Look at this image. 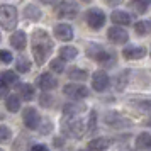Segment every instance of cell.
Masks as SVG:
<instances>
[{"instance_id": "obj_1", "label": "cell", "mask_w": 151, "mask_h": 151, "mask_svg": "<svg viewBox=\"0 0 151 151\" xmlns=\"http://www.w3.org/2000/svg\"><path fill=\"white\" fill-rule=\"evenodd\" d=\"M31 48H32V56L36 60V65L41 66L46 63V60L49 58L51 51H53V39L51 36L44 31V29H37L31 36Z\"/></svg>"}, {"instance_id": "obj_2", "label": "cell", "mask_w": 151, "mask_h": 151, "mask_svg": "<svg viewBox=\"0 0 151 151\" xmlns=\"http://www.w3.org/2000/svg\"><path fill=\"white\" fill-rule=\"evenodd\" d=\"M17 9L12 5H2L0 9V24L4 31H14L17 26Z\"/></svg>"}, {"instance_id": "obj_3", "label": "cell", "mask_w": 151, "mask_h": 151, "mask_svg": "<svg viewBox=\"0 0 151 151\" xmlns=\"http://www.w3.org/2000/svg\"><path fill=\"white\" fill-rule=\"evenodd\" d=\"M55 12L61 19H75L78 15V5L75 2H71V0H63V2H60L56 5Z\"/></svg>"}, {"instance_id": "obj_4", "label": "cell", "mask_w": 151, "mask_h": 151, "mask_svg": "<svg viewBox=\"0 0 151 151\" xmlns=\"http://www.w3.org/2000/svg\"><path fill=\"white\" fill-rule=\"evenodd\" d=\"M78 117H80V116H78ZM78 117H66L68 121H66L65 127H63V131H65L66 134L75 136V137H80L83 132H85V124H83Z\"/></svg>"}, {"instance_id": "obj_5", "label": "cell", "mask_w": 151, "mask_h": 151, "mask_svg": "<svg viewBox=\"0 0 151 151\" xmlns=\"http://www.w3.org/2000/svg\"><path fill=\"white\" fill-rule=\"evenodd\" d=\"M63 93L70 99H85L88 95V88L85 85H80L78 83H70V85H65L63 87Z\"/></svg>"}, {"instance_id": "obj_6", "label": "cell", "mask_w": 151, "mask_h": 151, "mask_svg": "<svg viewBox=\"0 0 151 151\" xmlns=\"http://www.w3.org/2000/svg\"><path fill=\"white\" fill-rule=\"evenodd\" d=\"M87 24L92 29H102L105 24V14H104L100 9H90L87 12Z\"/></svg>"}, {"instance_id": "obj_7", "label": "cell", "mask_w": 151, "mask_h": 151, "mask_svg": "<svg viewBox=\"0 0 151 151\" xmlns=\"http://www.w3.org/2000/svg\"><path fill=\"white\" fill-rule=\"evenodd\" d=\"M107 37H109L110 42L114 44H126L127 39H129V34L127 31H124L122 26H114V27H109L107 29Z\"/></svg>"}, {"instance_id": "obj_8", "label": "cell", "mask_w": 151, "mask_h": 151, "mask_svg": "<svg viewBox=\"0 0 151 151\" xmlns=\"http://www.w3.org/2000/svg\"><path fill=\"white\" fill-rule=\"evenodd\" d=\"M22 121H24L27 129H37L39 122H41V117H39V114L34 107H26L24 112H22Z\"/></svg>"}, {"instance_id": "obj_9", "label": "cell", "mask_w": 151, "mask_h": 151, "mask_svg": "<svg viewBox=\"0 0 151 151\" xmlns=\"http://www.w3.org/2000/svg\"><path fill=\"white\" fill-rule=\"evenodd\" d=\"M36 85H37L41 90H44V92H49V90L56 88L58 80H56L51 73H42V75H39L37 78H36Z\"/></svg>"}, {"instance_id": "obj_10", "label": "cell", "mask_w": 151, "mask_h": 151, "mask_svg": "<svg viewBox=\"0 0 151 151\" xmlns=\"http://www.w3.org/2000/svg\"><path fill=\"white\" fill-rule=\"evenodd\" d=\"M109 83H110V80L105 71H95L93 76H92V85H93V90H97V92L107 90Z\"/></svg>"}, {"instance_id": "obj_11", "label": "cell", "mask_w": 151, "mask_h": 151, "mask_svg": "<svg viewBox=\"0 0 151 151\" xmlns=\"http://www.w3.org/2000/svg\"><path fill=\"white\" fill-rule=\"evenodd\" d=\"M83 110H87V105L82 102H73V104H66L63 107V116L65 117H78Z\"/></svg>"}, {"instance_id": "obj_12", "label": "cell", "mask_w": 151, "mask_h": 151, "mask_svg": "<svg viewBox=\"0 0 151 151\" xmlns=\"http://www.w3.org/2000/svg\"><path fill=\"white\" fill-rule=\"evenodd\" d=\"M122 56L126 60H141L146 56V49L141 46H126L122 49Z\"/></svg>"}, {"instance_id": "obj_13", "label": "cell", "mask_w": 151, "mask_h": 151, "mask_svg": "<svg viewBox=\"0 0 151 151\" xmlns=\"http://www.w3.org/2000/svg\"><path fill=\"white\" fill-rule=\"evenodd\" d=\"M55 36L60 41H71L73 39V27L68 24H58L55 27Z\"/></svg>"}, {"instance_id": "obj_14", "label": "cell", "mask_w": 151, "mask_h": 151, "mask_svg": "<svg viewBox=\"0 0 151 151\" xmlns=\"http://www.w3.org/2000/svg\"><path fill=\"white\" fill-rule=\"evenodd\" d=\"M26 42H27V37H26L24 31H15L14 34L10 36V44L17 51H22V49L26 48Z\"/></svg>"}, {"instance_id": "obj_15", "label": "cell", "mask_w": 151, "mask_h": 151, "mask_svg": "<svg viewBox=\"0 0 151 151\" xmlns=\"http://www.w3.org/2000/svg\"><path fill=\"white\" fill-rule=\"evenodd\" d=\"M110 21L117 24V26H129L131 24V15L127 12H122V10H114L110 14Z\"/></svg>"}, {"instance_id": "obj_16", "label": "cell", "mask_w": 151, "mask_h": 151, "mask_svg": "<svg viewBox=\"0 0 151 151\" xmlns=\"http://www.w3.org/2000/svg\"><path fill=\"white\" fill-rule=\"evenodd\" d=\"M109 146H110V141L107 137H97V139H92V141L87 144V148H88V150H93V151L107 150Z\"/></svg>"}, {"instance_id": "obj_17", "label": "cell", "mask_w": 151, "mask_h": 151, "mask_svg": "<svg viewBox=\"0 0 151 151\" xmlns=\"http://www.w3.org/2000/svg\"><path fill=\"white\" fill-rule=\"evenodd\" d=\"M68 76L73 80V82H85L87 78H88V71L83 68H76V66H73V68L68 70Z\"/></svg>"}, {"instance_id": "obj_18", "label": "cell", "mask_w": 151, "mask_h": 151, "mask_svg": "<svg viewBox=\"0 0 151 151\" xmlns=\"http://www.w3.org/2000/svg\"><path fill=\"white\" fill-rule=\"evenodd\" d=\"M17 90H19V95L26 100H32L34 99V87L29 85V83H19L17 85Z\"/></svg>"}, {"instance_id": "obj_19", "label": "cell", "mask_w": 151, "mask_h": 151, "mask_svg": "<svg viewBox=\"0 0 151 151\" xmlns=\"http://www.w3.org/2000/svg\"><path fill=\"white\" fill-rule=\"evenodd\" d=\"M136 148L137 150H151V134L141 132L136 137Z\"/></svg>"}, {"instance_id": "obj_20", "label": "cell", "mask_w": 151, "mask_h": 151, "mask_svg": "<svg viewBox=\"0 0 151 151\" xmlns=\"http://www.w3.org/2000/svg\"><path fill=\"white\" fill-rule=\"evenodd\" d=\"M105 122H109L112 127H124V126H129V121L124 119V117L117 116V114H110L105 117Z\"/></svg>"}, {"instance_id": "obj_21", "label": "cell", "mask_w": 151, "mask_h": 151, "mask_svg": "<svg viewBox=\"0 0 151 151\" xmlns=\"http://www.w3.org/2000/svg\"><path fill=\"white\" fill-rule=\"evenodd\" d=\"M24 15L27 17L29 21H39V19H41V10H39V7H37V5H34V4H29L27 7L24 9Z\"/></svg>"}, {"instance_id": "obj_22", "label": "cell", "mask_w": 151, "mask_h": 151, "mask_svg": "<svg viewBox=\"0 0 151 151\" xmlns=\"http://www.w3.org/2000/svg\"><path fill=\"white\" fill-rule=\"evenodd\" d=\"M5 107L10 112H17V110L21 109V99L17 95H7L5 97Z\"/></svg>"}, {"instance_id": "obj_23", "label": "cell", "mask_w": 151, "mask_h": 151, "mask_svg": "<svg viewBox=\"0 0 151 151\" xmlns=\"http://www.w3.org/2000/svg\"><path fill=\"white\" fill-rule=\"evenodd\" d=\"M134 31L139 36H146L151 32V21H139L134 24Z\"/></svg>"}, {"instance_id": "obj_24", "label": "cell", "mask_w": 151, "mask_h": 151, "mask_svg": "<svg viewBox=\"0 0 151 151\" xmlns=\"http://www.w3.org/2000/svg\"><path fill=\"white\" fill-rule=\"evenodd\" d=\"M76 55H78V51H76V48H73V46H63V48L60 49V56H61L65 61L75 60Z\"/></svg>"}, {"instance_id": "obj_25", "label": "cell", "mask_w": 151, "mask_h": 151, "mask_svg": "<svg viewBox=\"0 0 151 151\" xmlns=\"http://www.w3.org/2000/svg\"><path fill=\"white\" fill-rule=\"evenodd\" d=\"M0 82H4V83H7L9 87H12L14 83L19 82V76H17V73L15 71H4L2 73V76H0Z\"/></svg>"}, {"instance_id": "obj_26", "label": "cell", "mask_w": 151, "mask_h": 151, "mask_svg": "<svg viewBox=\"0 0 151 151\" xmlns=\"http://www.w3.org/2000/svg\"><path fill=\"white\" fill-rule=\"evenodd\" d=\"M15 70H17L19 73H27V71H31V61H29L27 58H24V56L17 58V61H15Z\"/></svg>"}, {"instance_id": "obj_27", "label": "cell", "mask_w": 151, "mask_h": 151, "mask_svg": "<svg viewBox=\"0 0 151 151\" xmlns=\"http://www.w3.org/2000/svg\"><path fill=\"white\" fill-rule=\"evenodd\" d=\"M49 68H51V71L63 73V71H65V60H63L61 56H60V58H55L53 61L49 63Z\"/></svg>"}, {"instance_id": "obj_28", "label": "cell", "mask_w": 151, "mask_h": 151, "mask_svg": "<svg viewBox=\"0 0 151 151\" xmlns=\"http://www.w3.org/2000/svg\"><path fill=\"white\" fill-rule=\"evenodd\" d=\"M132 4V7L136 9L137 12H144V10H148L150 9V5H151V0H131Z\"/></svg>"}, {"instance_id": "obj_29", "label": "cell", "mask_w": 151, "mask_h": 151, "mask_svg": "<svg viewBox=\"0 0 151 151\" xmlns=\"http://www.w3.org/2000/svg\"><path fill=\"white\" fill-rule=\"evenodd\" d=\"M127 76H129V70H126V71H122V76L119 75L116 80V88L117 90H124V87H126V80H127Z\"/></svg>"}, {"instance_id": "obj_30", "label": "cell", "mask_w": 151, "mask_h": 151, "mask_svg": "<svg viewBox=\"0 0 151 151\" xmlns=\"http://www.w3.org/2000/svg\"><path fill=\"white\" fill-rule=\"evenodd\" d=\"M39 104H41L42 107H51L55 104V100H53V97H49L48 93H44V95L39 97Z\"/></svg>"}, {"instance_id": "obj_31", "label": "cell", "mask_w": 151, "mask_h": 151, "mask_svg": "<svg viewBox=\"0 0 151 151\" xmlns=\"http://www.w3.org/2000/svg\"><path fill=\"white\" fill-rule=\"evenodd\" d=\"M0 58H2V63H10L14 56H12V53H10V51H7V49H2V51H0Z\"/></svg>"}, {"instance_id": "obj_32", "label": "cell", "mask_w": 151, "mask_h": 151, "mask_svg": "<svg viewBox=\"0 0 151 151\" xmlns=\"http://www.w3.org/2000/svg\"><path fill=\"white\" fill-rule=\"evenodd\" d=\"M136 107H139L141 110H148V112H151V99L148 100H141V102H136Z\"/></svg>"}, {"instance_id": "obj_33", "label": "cell", "mask_w": 151, "mask_h": 151, "mask_svg": "<svg viewBox=\"0 0 151 151\" xmlns=\"http://www.w3.org/2000/svg\"><path fill=\"white\" fill-rule=\"evenodd\" d=\"M9 136H10V132H9L7 126H2V143H5L9 139Z\"/></svg>"}, {"instance_id": "obj_34", "label": "cell", "mask_w": 151, "mask_h": 151, "mask_svg": "<svg viewBox=\"0 0 151 151\" xmlns=\"http://www.w3.org/2000/svg\"><path fill=\"white\" fill-rule=\"evenodd\" d=\"M32 151H48V146H44V144H34Z\"/></svg>"}, {"instance_id": "obj_35", "label": "cell", "mask_w": 151, "mask_h": 151, "mask_svg": "<svg viewBox=\"0 0 151 151\" xmlns=\"http://www.w3.org/2000/svg\"><path fill=\"white\" fill-rule=\"evenodd\" d=\"M121 2H122V0H107V4H109V5H112V7H114V5H119Z\"/></svg>"}, {"instance_id": "obj_36", "label": "cell", "mask_w": 151, "mask_h": 151, "mask_svg": "<svg viewBox=\"0 0 151 151\" xmlns=\"http://www.w3.org/2000/svg\"><path fill=\"white\" fill-rule=\"evenodd\" d=\"M42 2H46V4H53V0H42Z\"/></svg>"}, {"instance_id": "obj_37", "label": "cell", "mask_w": 151, "mask_h": 151, "mask_svg": "<svg viewBox=\"0 0 151 151\" xmlns=\"http://www.w3.org/2000/svg\"><path fill=\"white\" fill-rule=\"evenodd\" d=\"M148 126H151V119H150V121H148Z\"/></svg>"}]
</instances>
